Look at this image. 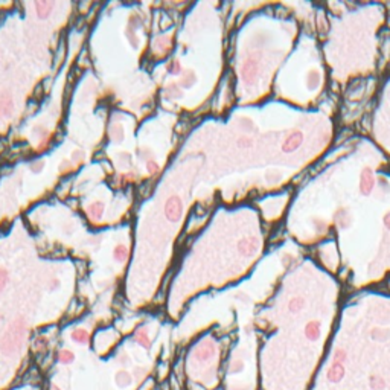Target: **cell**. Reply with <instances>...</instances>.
<instances>
[{
    "instance_id": "1",
    "label": "cell",
    "mask_w": 390,
    "mask_h": 390,
    "mask_svg": "<svg viewBox=\"0 0 390 390\" xmlns=\"http://www.w3.org/2000/svg\"><path fill=\"white\" fill-rule=\"evenodd\" d=\"M276 92L285 104L300 110H316L325 102L331 76L320 38L311 31L302 35L290 58L281 67Z\"/></svg>"
},
{
    "instance_id": "2",
    "label": "cell",
    "mask_w": 390,
    "mask_h": 390,
    "mask_svg": "<svg viewBox=\"0 0 390 390\" xmlns=\"http://www.w3.org/2000/svg\"><path fill=\"white\" fill-rule=\"evenodd\" d=\"M27 325L24 318H17L11 323V326L3 334L2 340H0V351L5 355H14L17 354L26 340Z\"/></svg>"
},
{
    "instance_id": "3",
    "label": "cell",
    "mask_w": 390,
    "mask_h": 390,
    "mask_svg": "<svg viewBox=\"0 0 390 390\" xmlns=\"http://www.w3.org/2000/svg\"><path fill=\"white\" fill-rule=\"evenodd\" d=\"M183 215V203L177 195H172L168 201L165 203V217L171 222H177Z\"/></svg>"
},
{
    "instance_id": "4",
    "label": "cell",
    "mask_w": 390,
    "mask_h": 390,
    "mask_svg": "<svg viewBox=\"0 0 390 390\" xmlns=\"http://www.w3.org/2000/svg\"><path fill=\"white\" fill-rule=\"evenodd\" d=\"M215 351H217V347H215V343L212 340H203L200 341L197 346H195V349H194V358L197 360V361H207V360H211L214 355H215Z\"/></svg>"
},
{
    "instance_id": "5",
    "label": "cell",
    "mask_w": 390,
    "mask_h": 390,
    "mask_svg": "<svg viewBox=\"0 0 390 390\" xmlns=\"http://www.w3.org/2000/svg\"><path fill=\"white\" fill-rule=\"evenodd\" d=\"M12 110H14V102H12L11 95L6 92L0 93V116L9 118L12 115Z\"/></svg>"
},
{
    "instance_id": "6",
    "label": "cell",
    "mask_w": 390,
    "mask_h": 390,
    "mask_svg": "<svg viewBox=\"0 0 390 390\" xmlns=\"http://www.w3.org/2000/svg\"><path fill=\"white\" fill-rule=\"evenodd\" d=\"M55 6V2H46V0H38L35 2V11L38 19H48Z\"/></svg>"
},
{
    "instance_id": "7",
    "label": "cell",
    "mask_w": 390,
    "mask_h": 390,
    "mask_svg": "<svg viewBox=\"0 0 390 390\" xmlns=\"http://www.w3.org/2000/svg\"><path fill=\"white\" fill-rule=\"evenodd\" d=\"M134 341L144 347V349H149L151 347V339H149V332L146 328H139L136 332H134Z\"/></svg>"
},
{
    "instance_id": "8",
    "label": "cell",
    "mask_w": 390,
    "mask_h": 390,
    "mask_svg": "<svg viewBox=\"0 0 390 390\" xmlns=\"http://www.w3.org/2000/svg\"><path fill=\"white\" fill-rule=\"evenodd\" d=\"M343 377H344V366L341 363H336V361H334L331 369L328 370V380L331 383H339L341 381Z\"/></svg>"
},
{
    "instance_id": "9",
    "label": "cell",
    "mask_w": 390,
    "mask_h": 390,
    "mask_svg": "<svg viewBox=\"0 0 390 390\" xmlns=\"http://www.w3.org/2000/svg\"><path fill=\"white\" fill-rule=\"evenodd\" d=\"M104 207H105V206H104V203H101V201H95V203L89 204L87 209H86L89 218L93 219V221L101 219L102 215H104Z\"/></svg>"
},
{
    "instance_id": "10",
    "label": "cell",
    "mask_w": 390,
    "mask_h": 390,
    "mask_svg": "<svg viewBox=\"0 0 390 390\" xmlns=\"http://www.w3.org/2000/svg\"><path fill=\"white\" fill-rule=\"evenodd\" d=\"M115 383H116L118 387H121V389L128 387V386L133 383V375H131V372L125 370V369L116 372V375H115Z\"/></svg>"
},
{
    "instance_id": "11",
    "label": "cell",
    "mask_w": 390,
    "mask_h": 390,
    "mask_svg": "<svg viewBox=\"0 0 390 390\" xmlns=\"http://www.w3.org/2000/svg\"><path fill=\"white\" fill-rule=\"evenodd\" d=\"M71 339H72L75 343H78V344H87L89 340H90V334H89L87 329H84V328H76V329L72 331Z\"/></svg>"
},
{
    "instance_id": "12",
    "label": "cell",
    "mask_w": 390,
    "mask_h": 390,
    "mask_svg": "<svg viewBox=\"0 0 390 390\" xmlns=\"http://www.w3.org/2000/svg\"><path fill=\"white\" fill-rule=\"evenodd\" d=\"M110 137H111V141H115V142H122L123 141V127L119 122L113 123L110 127Z\"/></svg>"
},
{
    "instance_id": "13",
    "label": "cell",
    "mask_w": 390,
    "mask_h": 390,
    "mask_svg": "<svg viewBox=\"0 0 390 390\" xmlns=\"http://www.w3.org/2000/svg\"><path fill=\"white\" fill-rule=\"evenodd\" d=\"M113 258L118 261V262H125L128 258V248L125 247L123 244H118L113 250Z\"/></svg>"
},
{
    "instance_id": "14",
    "label": "cell",
    "mask_w": 390,
    "mask_h": 390,
    "mask_svg": "<svg viewBox=\"0 0 390 390\" xmlns=\"http://www.w3.org/2000/svg\"><path fill=\"white\" fill-rule=\"evenodd\" d=\"M58 361L61 365H72L75 361V354L71 349H61L57 355Z\"/></svg>"
},
{
    "instance_id": "15",
    "label": "cell",
    "mask_w": 390,
    "mask_h": 390,
    "mask_svg": "<svg viewBox=\"0 0 390 390\" xmlns=\"http://www.w3.org/2000/svg\"><path fill=\"white\" fill-rule=\"evenodd\" d=\"M171 45H172V40H171V37H165V35L159 37V38H157V41H156V48L162 50V55H163V53H168V50H170Z\"/></svg>"
},
{
    "instance_id": "16",
    "label": "cell",
    "mask_w": 390,
    "mask_h": 390,
    "mask_svg": "<svg viewBox=\"0 0 390 390\" xmlns=\"http://www.w3.org/2000/svg\"><path fill=\"white\" fill-rule=\"evenodd\" d=\"M195 82H197V76H195L194 72H186L183 76H182V81H180V86L185 87V89H189L192 87Z\"/></svg>"
},
{
    "instance_id": "17",
    "label": "cell",
    "mask_w": 390,
    "mask_h": 390,
    "mask_svg": "<svg viewBox=\"0 0 390 390\" xmlns=\"http://www.w3.org/2000/svg\"><path fill=\"white\" fill-rule=\"evenodd\" d=\"M165 95L170 98V99H178V98H182V89H180L177 84H171L170 87H166V90H165Z\"/></svg>"
},
{
    "instance_id": "18",
    "label": "cell",
    "mask_w": 390,
    "mask_h": 390,
    "mask_svg": "<svg viewBox=\"0 0 390 390\" xmlns=\"http://www.w3.org/2000/svg\"><path fill=\"white\" fill-rule=\"evenodd\" d=\"M166 71H168L171 75H180L182 73V64H180L178 60H171L168 64H166Z\"/></svg>"
},
{
    "instance_id": "19",
    "label": "cell",
    "mask_w": 390,
    "mask_h": 390,
    "mask_svg": "<svg viewBox=\"0 0 390 390\" xmlns=\"http://www.w3.org/2000/svg\"><path fill=\"white\" fill-rule=\"evenodd\" d=\"M244 369V361L243 360H232V363L229 366L230 373H238Z\"/></svg>"
},
{
    "instance_id": "20",
    "label": "cell",
    "mask_w": 390,
    "mask_h": 390,
    "mask_svg": "<svg viewBox=\"0 0 390 390\" xmlns=\"http://www.w3.org/2000/svg\"><path fill=\"white\" fill-rule=\"evenodd\" d=\"M370 387L373 390H383L386 387V381L381 377H372L370 378Z\"/></svg>"
},
{
    "instance_id": "21",
    "label": "cell",
    "mask_w": 390,
    "mask_h": 390,
    "mask_svg": "<svg viewBox=\"0 0 390 390\" xmlns=\"http://www.w3.org/2000/svg\"><path fill=\"white\" fill-rule=\"evenodd\" d=\"M146 171L149 172V174H157L159 171H160V166H159V163L156 162V160H152V159H149L148 162H146Z\"/></svg>"
},
{
    "instance_id": "22",
    "label": "cell",
    "mask_w": 390,
    "mask_h": 390,
    "mask_svg": "<svg viewBox=\"0 0 390 390\" xmlns=\"http://www.w3.org/2000/svg\"><path fill=\"white\" fill-rule=\"evenodd\" d=\"M127 38H128V41L131 43V46H137V37H136V27H133V26H128L127 27Z\"/></svg>"
},
{
    "instance_id": "23",
    "label": "cell",
    "mask_w": 390,
    "mask_h": 390,
    "mask_svg": "<svg viewBox=\"0 0 390 390\" xmlns=\"http://www.w3.org/2000/svg\"><path fill=\"white\" fill-rule=\"evenodd\" d=\"M8 271L6 270H3V268H0V292H2V290L6 287V284H8Z\"/></svg>"
},
{
    "instance_id": "24",
    "label": "cell",
    "mask_w": 390,
    "mask_h": 390,
    "mask_svg": "<svg viewBox=\"0 0 390 390\" xmlns=\"http://www.w3.org/2000/svg\"><path fill=\"white\" fill-rule=\"evenodd\" d=\"M43 166H45V162H43V160H37V162L31 163V171H34V172H40L41 170H43Z\"/></svg>"
},
{
    "instance_id": "25",
    "label": "cell",
    "mask_w": 390,
    "mask_h": 390,
    "mask_svg": "<svg viewBox=\"0 0 390 390\" xmlns=\"http://www.w3.org/2000/svg\"><path fill=\"white\" fill-rule=\"evenodd\" d=\"M35 346L38 347V349H41V347H43V349H46V346H48V339L43 337V336H40V337L35 340Z\"/></svg>"
},
{
    "instance_id": "26",
    "label": "cell",
    "mask_w": 390,
    "mask_h": 390,
    "mask_svg": "<svg viewBox=\"0 0 390 390\" xmlns=\"http://www.w3.org/2000/svg\"><path fill=\"white\" fill-rule=\"evenodd\" d=\"M72 157H73L75 162H82V159H84V152H82V151H75Z\"/></svg>"
},
{
    "instance_id": "27",
    "label": "cell",
    "mask_w": 390,
    "mask_h": 390,
    "mask_svg": "<svg viewBox=\"0 0 390 390\" xmlns=\"http://www.w3.org/2000/svg\"><path fill=\"white\" fill-rule=\"evenodd\" d=\"M49 390H63L58 384H50L49 386Z\"/></svg>"
},
{
    "instance_id": "28",
    "label": "cell",
    "mask_w": 390,
    "mask_h": 390,
    "mask_svg": "<svg viewBox=\"0 0 390 390\" xmlns=\"http://www.w3.org/2000/svg\"><path fill=\"white\" fill-rule=\"evenodd\" d=\"M119 363H121V365H125V363H127V357H125V355H121V357H119Z\"/></svg>"
}]
</instances>
